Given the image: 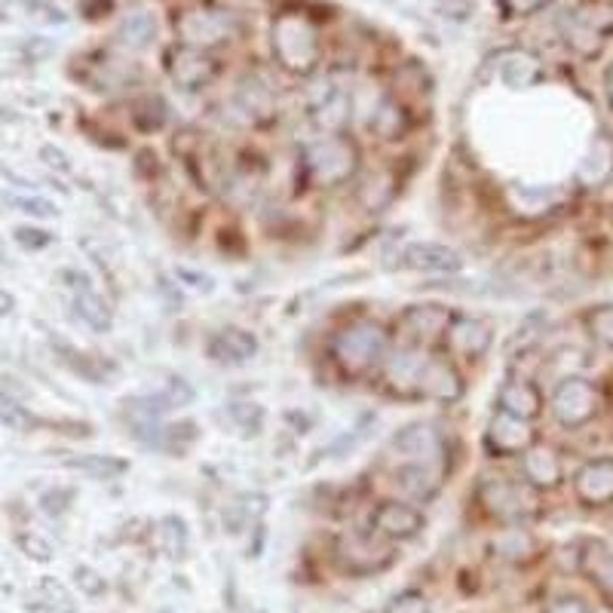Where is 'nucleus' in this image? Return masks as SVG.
<instances>
[{"label": "nucleus", "mask_w": 613, "mask_h": 613, "mask_svg": "<svg viewBox=\"0 0 613 613\" xmlns=\"http://www.w3.org/2000/svg\"><path fill=\"white\" fill-rule=\"evenodd\" d=\"M386 353H390V334L374 320L353 322L334 334L332 341V359L350 378H359L374 365H383Z\"/></svg>", "instance_id": "1"}, {"label": "nucleus", "mask_w": 613, "mask_h": 613, "mask_svg": "<svg viewBox=\"0 0 613 613\" xmlns=\"http://www.w3.org/2000/svg\"><path fill=\"white\" fill-rule=\"evenodd\" d=\"M334 562L353 576H371L386 571L396 562V550L393 543L381 536L374 527H353L334 540Z\"/></svg>", "instance_id": "2"}, {"label": "nucleus", "mask_w": 613, "mask_h": 613, "mask_svg": "<svg viewBox=\"0 0 613 613\" xmlns=\"http://www.w3.org/2000/svg\"><path fill=\"white\" fill-rule=\"evenodd\" d=\"M304 169L310 179L322 188L344 184L359 172V148L356 141L346 139L341 132L325 135L304 148Z\"/></svg>", "instance_id": "3"}, {"label": "nucleus", "mask_w": 613, "mask_h": 613, "mask_svg": "<svg viewBox=\"0 0 613 613\" xmlns=\"http://www.w3.org/2000/svg\"><path fill=\"white\" fill-rule=\"evenodd\" d=\"M479 503L482 510L503 524H524L540 512V498L536 488L503 475H491L479 485Z\"/></svg>", "instance_id": "4"}, {"label": "nucleus", "mask_w": 613, "mask_h": 613, "mask_svg": "<svg viewBox=\"0 0 613 613\" xmlns=\"http://www.w3.org/2000/svg\"><path fill=\"white\" fill-rule=\"evenodd\" d=\"M552 418L567 426V430H576V426H583L589 423L601 409V393L595 383L589 381V378H580V374H571V378H564L559 386H555V393H552Z\"/></svg>", "instance_id": "5"}, {"label": "nucleus", "mask_w": 613, "mask_h": 613, "mask_svg": "<svg viewBox=\"0 0 613 613\" xmlns=\"http://www.w3.org/2000/svg\"><path fill=\"white\" fill-rule=\"evenodd\" d=\"M426 353L421 346L405 344L399 350H390L383 359V383L393 396H418V383H421Z\"/></svg>", "instance_id": "6"}, {"label": "nucleus", "mask_w": 613, "mask_h": 613, "mask_svg": "<svg viewBox=\"0 0 613 613\" xmlns=\"http://www.w3.org/2000/svg\"><path fill=\"white\" fill-rule=\"evenodd\" d=\"M393 448L402 458H409V463H423V466H439L445 460V442L442 433L435 430L433 423L418 421L402 426L393 435Z\"/></svg>", "instance_id": "7"}, {"label": "nucleus", "mask_w": 613, "mask_h": 613, "mask_svg": "<svg viewBox=\"0 0 613 613\" xmlns=\"http://www.w3.org/2000/svg\"><path fill=\"white\" fill-rule=\"evenodd\" d=\"M574 494L586 510L613 503V458L586 460L574 475Z\"/></svg>", "instance_id": "8"}, {"label": "nucleus", "mask_w": 613, "mask_h": 613, "mask_svg": "<svg viewBox=\"0 0 613 613\" xmlns=\"http://www.w3.org/2000/svg\"><path fill=\"white\" fill-rule=\"evenodd\" d=\"M451 320H454V313L445 304H414L402 313L399 325H402V334L409 344L426 346L448 332Z\"/></svg>", "instance_id": "9"}, {"label": "nucleus", "mask_w": 613, "mask_h": 613, "mask_svg": "<svg viewBox=\"0 0 613 613\" xmlns=\"http://www.w3.org/2000/svg\"><path fill=\"white\" fill-rule=\"evenodd\" d=\"M448 350L454 356L479 359L494 344V325L479 316H454L448 325Z\"/></svg>", "instance_id": "10"}, {"label": "nucleus", "mask_w": 613, "mask_h": 613, "mask_svg": "<svg viewBox=\"0 0 613 613\" xmlns=\"http://www.w3.org/2000/svg\"><path fill=\"white\" fill-rule=\"evenodd\" d=\"M485 442L498 458H512V454H524L527 448L534 445V430H531V421L498 411L488 423Z\"/></svg>", "instance_id": "11"}, {"label": "nucleus", "mask_w": 613, "mask_h": 613, "mask_svg": "<svg viewBox=\"0 0 613 613\" xmlns=\"http://www.w3.org/2000/svg\"><path fill=\"white\" fill-rule=\"evenodd\" d=\"M399 264L414 273H460L463 270V258L454 252L451 245L442 243H409L399 252Z\"/></svg>", "instance_id": "12"}, {"label": "nucleus", "mask_w": 613, "mask_h": 613, "mask_svg": "<svg viewBox=\"0 0 613 613\" xmlns=\"http://www.w3.org/2000/svg\"><path fill=\"white\" fill-rule=\"evenodd\" d=\"M418 396L433 399L439 405H451L463 396V378L448 359H426L423 365L421 383H418Z\"/></svg>", "instance_id": "13"}, {"label": "nucleus", "mask_w": 613, "mask_h": 613, "mask_svg": "<svg viewBox=\"0 0 613 613\" xmlns=\"http://www.w3.org/2000/svg\"><path fill=\"white\" fill-rule=\"evenodd\" d=\"M371 527L386 540H409V536H418L423 531V515L411 503L390 500V503H381L374 510Z\"/></svg>", "instance_id": "14"}, {"label": "nucleus", "mask_w": 613, "mask_h": 613, "mask_svg": "<svg viewBox=\"0 0 613 613\" xmlns=\"http://www.w3.org/2000/svg\"><path fill=\"white\" fill-rule=\"evenodd\" d=\"M209 359L215 362H224V365H240V362H249V359L258 356V338L245 329H237V325H228L209 338V346H205Z\"/></svg>", "instance_id": "15"}, {"label": "nucleus", "mask_w": 613, "mask_h": 613, "mask_svg": "<svg viewBox=\"0 0 613 613\" xmlns=\"http://www.w3.org/2000/svg\"><path fill=\"white\" fill-rule=\"evenodd\" d=\"M522 470L527 485L536 488V491H550V488H559L564 479L562 460L552 451L550 445H531L522 454Z\"/></svg>", "instance_id": "16"}, {"label": "nucleus", "mask_w": 613, "mask_h": 613, "mask_svg": "<svg viewBox=\"0 0 613 613\" xmlns=\"http://www.w3.org/2000/svg\"><path fill=\"white\" fill-rule=\"evenodd\" d=\"M500 411H506L512 418H522V421H534L536 414L543 411V396L534 383L524 381V378H512L500 386Z\"/></svg>", "instance_id": "17"}, {"label": "nucleus", "mask_w": 613, "mask_h": 613, "mask_svg": "<svg viewBox=\"0 0 613 613\" xmlns=\"http://www.w3.org/2000/svg\"><path fill=\"white\" fill-rule=\"evenodd\" d=\"M613 175V141L607 135H595L586 157L576 167V181L583 188H601Z\"/></svg>", "instance_id": "18"}, {"label": "nucleus", "mask_w": 613, "mask_h": 613, "mask_svg": "<svg viewBox=\"0 0 613 613\" xmlns=\"http://www.w3.org/2000/svg\"><path fill=\"white\" fill-rule=\"evenodd\" d=\"M442 470L439 466H423V463H409L396 473L399 491L409 500H430L442 485Z\"/></svg>", "instance_id": "19"}, {"label": "nucleus", "mask_w": 613, "mask_h": 613, "mask_svg": "<svg viewBox=\"0 0 613 613\" xmlns=\"http://www.w3.org/2000/svg\"><path fill=\"white\" fill-rule=\"evenodd\" d=\"M491 552H494L498 559H503V562L524 564L534 559L536 540L527 534L524 527H519V524H510L506 531H500V534L491 540Z\"/></svg>", "instance_id": "20"}, {"label": "nucleus", "mask_w": 613, "mask_h": 613, "mask_svg": "<svg viewBox=\"0 0 613 613\" xmlns=\"http://www.w3.org/2000/svg\"><path fill=\"white\" fill-rule=\"evenodd\" d=\"M74 313L77 320L83 322L87 329H92V332L108 334L114 329V310L108 306V301L96 289L74 294Z\"/></svg>", "instance_id": "21"}, {"label": "nucleus", "mask_w": 613, "mask_h": 613, "mask_svg": "<svg viewBox=\"0 0 613 613\" xmlns=\"http://www.w3.org/2000/svg\"><path fill=\"white\" fill-rule=\"evenodd\" d=\"M396 175L390 169H378V172H371L369 179L362 181L359 203L365 205V212H381V209H386V205L396 200Z\"/></svg>", "instance_id": "22"}, {"label": "nucleus", "mask_w": 613, "mask_h": 613, "mask_svg": "<svg viewBox=\"0 0 613 613\" xmlns=\"http://www.w3.org/2000/svg\"><path fill=\"white\" fill-rule=\"evenodd\" d=\"M64 470H74V473L108 482V479H120L127 473L129 463L123 458H111V454H77V458L64 460Z\"/></svg>", "instance_id": "23"}, {"label": "nucleus", "mask_w": 613, "mask_h": 613, "mask_svg": "<svg viewBox=\"0 0 613 613\" xmlns=\"http://www.w3.org/2000/svg\"><path fill=\"white\" fill-rule=\"evenodd\" d=\"M580 567L595 586L613 599V552L601 543H589L586 552H580Z\"/></svg>", "instance_id": "24"}, {"label": "nucleus", "mask_w": 613, "mask_h": 613, "mask_svg": "<svg viewBox=\"0 0 613 613\" xmlns=\"http://www.w3.org/2000/svg\"><path fill=\"white\" fill-rule=\"evenodd\" d=\"M405 129H409V117H405V111H402L393 99H383V102L378 104L374 117H371V132L383 141H396L402 139Z\"/></svg>", "instance_id": "25"}, {"label": "nucleus", "mask_w": 613, "mask_h": 613, "mask_svg": "<svg viewBox=\"0 0 613 613\" xmlns=\"http://www.w3.org/2000/svg\"><path fill=\"white\" fill-rule=\"evenodd\" d=\"M169 71H172V80L179 83V87H203L205 80L212 77V64L205 62L203 56H197V52H181L175 56V62L169 64Z\"/></svg>", "instance_id": "26"}, {"label": "nucleus", "mask_w": 613, "mask_h": 613, "mask_svg": "<svg viewBox=\"0 0 613 613\" xmlns=\"http://www.w3.org/2000/svg\"><path fill=\"white\" fill-rule=\"evenodd\" d=\"M157 540H160V550L167 552L172 562H181L184 552H188V527L179 515H167L157 524Z\"/></svg>", "instance_id": "27"}, {"label": "nucleus", "mask_w": 613, "mask_h": 613, "mask_svg": "<svg viewBox=\"0 0 613 613\" xmlns=\"http://www.w3.org/2000/svg\"><path fill=\"white\" fill-rule=\"evenodd\" d=\"M346 117H350V102H346L344 96H329L325 102H320L313 108V120H316L325 132H332V135L344 129Z\"/></svg>", "instance_id": "28"}, {"label": "nucleus", "mask_w": 613, "mask_h": 613, "mask_svg": "<svg viewBox=\"0 0 613 613\" xmlns=\"http://www.w3.org/2000/svg\"><path fill=\"white\" fill-rule=\"evenodd\" d=\"M0 423L7 430H16V433H31L38 426V418L19 402V399L0 393Z\"/></svg>", "instance_id": "29"}, {"label": "nucleus", "mask_w": 613, "mask_h": 613, "mask_svg": "<svg viewBox=\"0 0 613 613\" xmlns=\"http://www.w3.org/2000/svg\"><path fill=\"white\" fill-rule=\"evenodd\" d=\"M583 322H586V332L592 334L601 346L613 350V304L592 306L586 316H583Z\"/></svg>", "instance_id": "30"}, {"label": "nucleus", "mask_w": 613, "mask_h": 613, "mask_svg": "<svg viewBox=\"0 0 613 613\" xmlns=\"http://www.w3.org/2000/svg\"><path fill=\"white\" fill-rule=\"evenodd\" d=\"M536 77H540V68L534 64V59L515 56L512 62L503 64V80H506V87H512V90L531 87V83H536Z\"/></svg>", "instance_id": "31"}, {"label": "nucleus", "mask_w": 613, "mask_h": 613, "mask_svg": "<svg viewBox=\"0 0 613 613\" xmlns=\"http://www.w3.org/2000/svg\"><path fill=\"white\" fill-rule=\"evenodd\" d=\"M230 418L233 426H240L243 435H255L264 426V409L255 402H230Z\"/></svg>", "instance_id": "32"}, {"label": "nucleus", "mask_w": 613, "mask_h": 613, "mask_svg": "<svg viewBox=\"0 0 613 613\" xmlns=\"http://www.w3.org/2000/svg\"><path fill=\"white\" fill-rule=\"evenodd\" d=\"M16 546H19V552L26 555V559H31V562H40L47 564L52 562V543L47 540V536L34 534V531H22V534H16Z\"/></svg>", "instance_id": "33"}, {"label": "nucleus", "mask_w": 613, "mask_h": 613, "mask_svg": "<svg viewBox=\"0 0 613 613\" xmlns=\"http://www.w3.org/2000/svg\"><path fill=\"white\" fill-rule=\"evenodd\" d=\"M163 396H167L169 409L179 411V409H188V405H193L197 402V390H193L191 381H184V378H179V374H172L167 383H163V390H160Z\"/></svg>", "instance_id": "34"}, {"label": "nucleus", "mask_w": 613, "mask_h": 613, "mask_svg": "<svg viewBox=\"0 0 613 613\" xmlns=\"http://www.w3.org/2000/svg\"><path fill=\"white\" fill-rule=\"evenodd\" d=\"M383 613H430V601H426V595H421V592L409 589V592L393 595Z\"/></svg>", "instance_id": "35"}, {"label": "nucleus", "mask_w": 613, "mask_h": 613, "mask_svg": "<svg viewBox=\"0 0 613 613\" xmlns=\"http://www.w3.org/2000/svg\"><path fill=\"white\" fill-rule=\"evenodd\" d=\"M10 203L31 218H59V209L43 197H10Z\"/></svg>", "instance_id": "36"}, {"label": "nucleus", "mask_w": 613, "mask_h": 613, "mask_svg": "<svg viewBox=\"0 0 613 613\" xmlns=\"http://www.w3.org/2000/svg\"><path fill=\"white\" fill-rule=\"evenodd\" d=\"M13 240L22 245L26 252H40V249H47V245L52 243V233L40 228H16Z\"/></svg>", "instance_id": "37"}, {"label": "nucleus", "mask_w": 613, "mask_h": 613, "mask_svg": "<svg viewBox=\"0 0 613 613\" xmlns=\"http://www.w3.org/2000/svg\"><path fill=\"white\" fill-rule=\"evenodd\" d=\"M40 595L47 601H52L56 607L62 613H74V604H71V595L64 592V586L59 583V580H52V576H47V580H40Z\"/></svg>", "instance_id": "38"}, {"label": "nucleus", "mask_w": 613, "mask_h": 613, "mask_svg": "<svg viewBox=\"0 0 613 613\" xmlns=\"http://www.w3.org/2000/svg\"><path fill=\"white\" fill-rule=\"evenodd\" d=\"M175 273H179V280L184 289H193V292H200V294L215 292V280H212V277H205V273H200V270L179 268Z\"/></svg>", "instance_id": "39"}, {"label": "nucleus", "mask_w": 613, "mask_h": 613, "mask_svg": "<svg viewBox=\"0 0 613 613\" xmlns=\"http://www.w3.org/2000/svg\"><path fill=\"white\" fill-rule=\"evenodd\" d=\"M74 583L80 586V592H83V595H90V599H99V595L104 592L102 576L96 574L92 567H83V564L74 571Z\"/></svg>", "instance_id": "40"}, {"label": "nucleus", "mask_w": 613, "mask_h": 613, "mask_svg": "<svg viewBox=\"0 0 613 613\" xmlns=\"http://www.w3.org/2000/svg\"><path fill=\"white\" fill-rule=\"evenodd\" d=\"M74 498V491H64V488H52V491H47L43 498H40V510L47 512V515H62L71 503L68 500Z\"/></svg>", "instance_id": "41"}, {"label": "nucleus", "mask_w": 613, "mask_h": 613, "mask_svg": "<svg viewBox=\"0 0 613 613\" xmlns=\"http://www.w3.org/2000/svg\"><path fill=\"white\" fill-rule=\"evenodd\" d=\"M38 157L56 172H71V157L62 151V148H56V144H40Z\"/></svg>", "instance_id": "42"}, {"label": "nucleus", "mask_w": 613, "mask_h": 613, "mask_svg": "<svg viewBox=\"0 0 613 613\" xmlns=\"http://www.w3.org/2000/svg\"><path fill=\"white\" fill-rule=\"evenodd\" d=\"M543 613H595V611H592L583 599H576V595H564V599L550 601Z\"/></svg>", "instance_id": "43"}, {"label": "nucleus", "mask_w": 613, "mask_h": 613, "mask_svg": "<svg viewBox=\"0 0 613 613\" xmlns=\"http://www.w3.org/2000/svg\"><path fill=\"white\" fill-rule=\"evenodd\" d=\"M151 34H153L151 19H141V22H132V26L123 28V38H127V43H132V47H144V43L151 40Z\"/></svg>", "instance_id": "44"}, {"label": "nucleus", "mask_w": 613, "mask_h": 613, "mask_svg": "<svg viewBox=\"0 0 613 613\" xmlns=\"http://www.w3.org/2000/svg\"><path fill=\"white\" fill-rule=\"evenodd\" d=\"M59 277H62V280H68L64 285H68V289H74V294L90 292L92 289L90 277H87V273H80V270H62Z\"/></svg>", "instance_id": "45"}, {"label": "nucleus", "mask_w": 613, "mask_h": 613, "mask_svg": "<svg viewBox=\"0 0 613 613\" xmlns=\"http://www.w3.org/2000/svg\"><path fill=\"white\" fill-rule=\"evenodd\" d=\"M26 613H62V611H59L52 601H47L43 595H40V601H28Z\"/></svg>", "instance_id": "46"}, {"label": "nucleus", "mask_w": 613, "mask_h": 613, "mask_svg": "<svg viewBox=\"0 0 613 613\" xmlns=\"http://www.w3.org/2000/svg\"><path fill=\"white\" fill-rule=\"evenodd\" d=\"M16 310V298L13 292H7V289H0V320H7V316H13Z\"/></svg>", "instance_id": "47"}, {"label": "nucleus", "mask_w": 613, "mask_h": 613, "mask_svg": "<svg viewBox=\"0 0 613 613\" xmlns=\"http://www.w3.org/2000/svg\"><path fill=\"white\" fill-rule=\"evenodd\" d=\"M607 96H611V104H613V71L611 77H607Z\"/></svg>", "instance_id": "48"}, {"label": "nucleus", "mask_w": 613, "mask_h": 613, "mask_svg": "<svg viewBox=\"0 0 613 613\" xmlns=\"http://www.w3.org/2000/svg\"><path fill=\"white\" fill-rule=\"evenodd\" d=\"M258 613H268V611H258Z\"/></svg>", "instance_id": "49"}]
</instances>
